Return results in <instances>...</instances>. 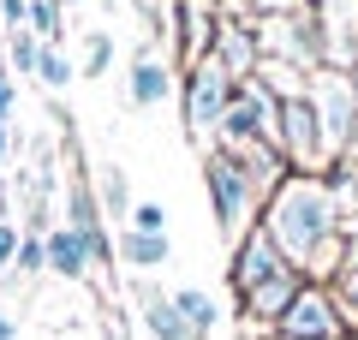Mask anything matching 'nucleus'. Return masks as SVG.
I'll use <instances>...</instances> for the list:
<instances>
[{
    "label": "nucleus",
    "mask_w": 358,
    "mask_h": 340,
    "mask_svg": "<svg viewBox=\"0 0 358 340\" xmlns=\"http://www.w3.org/2000/svg\"><path fill=\"white\" fill-rule=\"evenodd\" d=\"M257 227H263L268 239L281 245V257L305 275V269L346 233V209H341V197H334L322 179L287 173L281 185H275V197L263 203V221H257Z\"/></svg>",
    "instance_id": "obj_1"
},
{
    "label": "nucleus",
    "mask_w": 358,
    "mask_h": 340,
    "mask_svg": "<svg viewBox=\"0 0 358 340\" xmlns=\"http://www.w3.org/2000/svg\"><path fill=\"white\" fill-rule=\"evenodd\" d=\"M203 179H209V203H215V227H221V239H227V251H233V245L263 221V203L275 197V185H263L257 167L233 162V155H221V150H209Z\"/></svg>",
    "instance_id": "obj_2"
},
{
    "label": "nucleus",
    "mask_w": 358,
    "mask_h": 340,
    "mask_svg": "<svg viewBox=\"0 0 358 340\" xmlns=\"http://www.w3.org/2000/svg\"><path fill=\"white\" fill-rule=\"evenodd\" d=\"M257 48L263 60H281L293 72H322L329 66V24H322V6H305V13L287 18H257Z\"/></svg>",
    "instance_id": "obj_3"
},
{
    "label": "nucleus",
    "mask_w": 358,
    "mask_h": 340,
    "mask_svg": "<svg viewBox=\"0 0 358 340\" xmlns=\"http://www.w3.org/2000/svg\"><path fill=\"white\" fill-rule=\"evenodd\" d=\"M179 90H185V132H192L203 150H215L221 138V120H227L233 96H239V78L227 72V66L215 60V54H203V60L192 66V72L179 78Z\"/></svg>",
    "instance_id": "obj_4"
},
{
    "label": "nucleus",
    "mask_w": 358,
    "mask_h": 340,
    "mask_svg": "<svg viewBox=\"0 0 358 340\" xmlns=\"http://www.w3.org/2000/svg\"><path fill=\"white\" fill-rule=\"evenodd\" d=\"M305 101H310V113H317V126H322L329 155H341L346 143H352V132H358V90H352V72H341V66L310 72Z\"/></svg>",
    "instance_id": "obj_5"
},
{
    "label": "nucleus",
    "mask_w": 358,
    "mask_h": 340,
    "mask_svg": "<svg viewBox=\"0 0 358 340\" xmlns=\"http://www.w3.org/2000/svg\"><path fill=\"white\" fill-rule=\"evenodd\" d=\"M275 340H352V316L341 311L334 287L305 281V292H299V299L287 304V316L275 323Z\"/></svg>",
    "instance_id": "obj_6"
},
{
    "label": "nucleus",
    "mask_w": 358,
    "mask_h": 340,
    "mask_svg": "<svg viewBox=\"0 0 358 340\" xmlns=\"http://www.w3.org/2000/svg\"><path fill=\"white\" fill-rule=\"evenodd\" d=\"M209 54H215V60L227 66L239 84H245V78H257V66H263V48H257V18H245V13H221Z\"/></svg>",
    "instance_id": "obj_7"
},
{
    "label": "nucleus",
    "mask_w": 358,
    "mask_h": 340,
    "mask_svg": "<svg viewBox=\"0 0 358 340\" xmlns=\"http://www.w3.org/2000/svg\"><path fill=\"white\" fill-rule=\"evenodd\" d=\"M281 269H287L281 245L268 239L263 227H251V233H245V239L233 245V269H227V281H233V292L245 299V292H257V287H263L268 275H281Z\"/></svg>",
    "instance_id": "obj_8"
},
{
    "label": "nucleus",
    "mask_w": 358,
    "mask_h": 340,
    "mask_svg": "<svg viewBox=\"0 0 358 340\" xmlns=\"http://www.w3.org/2000/svg\"><path fill=\"white\" fill-rule=\"evenodd\" d=\"M299 292H305V275H299V269L287 263L281 275H268L263 287H257V292H245L239 304H245V316H251V328H268V334H275V323L287 316V304H293Z\"/></svg>",
    "instance_id": "obj_9"
},
{
    "label": "nucleus",
    "mask_w": 358,
    "mask_h": 340,
    "mask_svg": "<svg viewBox=\"0 0 358 340\" xmlns=\"http://www.w3.org/2000/svg\"><path fill=\"white\" fill-rule=\"evenodd\" d=\"M173 90H179V78H173L167 60H155V54H138L131 60V72H126V101L131 108H162Z\"/></svg>",
    "instance_id": "obj_10"
},
{
    "label": "nucleus",
    "mask_w": 358,
    "mask_h": 340,
    "mask_svg": "<svg viewBox=\"0 0 358 340\" xmlns=\"http://www.w3.org/2000/svg\"><path fill=\"white\" fill-rule=\"evenodd\" d=\"M138 323L155 340H192V328L179 323V311H173V292H162L150 275H138Z\"/></svg>",
    "instance_id": "obj_11"
},
{
    "label": "nucleus",
    "mask_w": 358,
    "mask_h": 340,
    "mask_svg": "<svg viewBox=\"0 0 358 340\" xmlns=\"http://www.w3.org/2000/svg\"><path fill=\"white\" fill-rule=\"evenodd\" d=\"M322 24H329V66L352 72V66H358V0H334V6H322Z\"/></svg>",
    "instance_id": "obj_12"
},
{
    "label": "nucleus",
    "mask_w": 358,
    "mask_h": 340,
    "mask_svg": "<svg viewBox=\"0 0 358 340\" xmlns=\"http://www.w3.org/2000/svg\"><path fill=\"white\" fill-rule=\"evenodd\" d=\"M114 257L131 269V275H150V269H162L167 257H173V239H155V233H131V227H120V239H114Z\"/></svg>",
    "instance_id": "obj_13"
},
{
    "label": "nucleus",
    "mask_w": 358,
    "mask_h": 340,
    "mask_svg": "<svg viewBox=\"0 0 358 340\" xmlns=\"http://www.w3.org/2000/svg\"><path fill=\"white\" fill-rule=\"evenodd\" d=\"M42 245H48V269H54V275H60V281H84L90 275V269H96V263H90V245L84 239H78V233H72V227H54V233H48V239H42Z\"/></svg>",
    "instance_id": "obj_14"
},
{
    "label": "nucleus",
    "mask_w": 358,
    "mask_h": 340,
    "mask_svg": "<svg viewBox=\"0 0 358 340\" xmlns=\"http://www.w3.org/2000/svg\"><path fill=\"white\" fill-rule=\"evenodd\" d=\"M173 311H179V323L192 328V340H209V334H215V323H221L215 299H209L203 287H179L173 292Z\"/></svg>",
    "instance_id": "obj_15"
},
{
    "label": "nucleus",
    "mask_w": 358,
    "mask_h": 340,
    "mask_svg": "<svg viewBox=\"0 0 358 340\" xmlns=\"http://www.w3.org/2000/svg\"><path fill=\"white\" fill-rule=\"evenodd\" d=\"M96 203H102V215L108 221H131V209H138V203H131V191H126V167H96Z\"/></svg>",
    "instance_id": "obj_16"
},
{
    "label": "nucleus",
    "mask_w": 358,
    "mask_h": 340,
    "mask_svg": "<svg viewBox=\"0 0 358 340\" xmlns=\"http://www.w3.org/2000/svg\"><path fill=\"white\" fill-rule=\"evenodd\" d=\"M322 185H329L334 197H341V209H352V197H358V132H352V143H346V150L329 162Z\"/></svg>",
    "instance_id": "obj_17"
},
{
    "label": "nucleus",
    "mask_w": 358,
    "mask_h": 340,
    "mask_svg": "<svg viewBox=\"0 0 358 340\" xmlns=\"http://www.w3.org/2000/svg\"><path fill=\"white\" fill-rule=\"evenodd\" d=\"M6 42V66H13L18 78H36V66H42V42L30 36V30H13V36H0Z\"/></svg>",
    "instance_id": "obj_18"
},
{
    "label": "nucleus",
    "mask_w": 358,
    "mask_h": 340,
    "mask_svg": "<svg viewBox=\"0 0 358 340\" xmlns=\"http://www.w3.org/2000/svg\"><path fill=\"white\" fill-rule=\"evenodd\" d=\"M36 84L54 90L60 96L66 84H72V60H66V48H42V66H36Z\"/></svg>",
    "instance_id": "obj_19"
},
{
    "label": "nucleus",
    "mask_w": 358,
    "mask_h": 340,
    "mask_svg": "<svg viewBox=\"0 0 358 340\" xmlns=\"http://www.w3.org/2000/svg\"><path fill=\"white\" fill-rule=\"evenodd\" d=\"M108 66H114V36L108 30H90L84 36V78H102Z\"/></svg>",
    "instance_id": "obj_20"
},
{
    "label": "nucleus",
    "mask_w": 358,
    "mask_h": 340,
    "mask_svg": "<svg viewBox=\"0 0 358 340\" xmlns=\"http://www.w3.org/2000/svg\"><path fill=\"white\" fill-rule=\"evenodd\" d=\"M310 0H233V13L245 18H287V13H305Z\"/></svg>",
    "instance_id": "obj_21"
},
{
    "label": "nucleus",
    "mask_w": 358,
    "mask_h": 340,
    "mask_svg": "<svg viewBox=\"0 0 358 340\" xmlns=\"http://www.w3.org/2000/svg\"><path fill=\"white\" fill-rule=\"evenodd\" d=\"M126 227H131V233H155V239H162V233H167V209H162V203H138Z\"/></svg>",
    "instance_id": "obj_22"
},
{
    "label": "nucleus",
    "mask_w": 358,
    "mask_h": 340,
    "mask_svg": "<svg viewBox=\"0 0 358 340\" xmlns=\"http://www.w3.org/2000/svg\"><path fill=\"white\" fill-rule=\"evenodd\" d=\"M18 245H24V227H18L13 215H0V269L18 263Z\"/></svg>",
    "instance_id": "obj_23"
},
{
    "label": "nucleus",
    "mask_w": 358,
    "mask_h": 340,
    "mask_svg": "<svg viewBox=\"0 0 358 340\" xmlns=\"http://www.w3.org/2000/svg\"><path fill=\"white\" fill-rule=\"evenodd\" d=\"M13 269H18V275H42V269H48V245H42V239H24Z\"/></svg>",
    "instance_id": "obj_24"
},
{
    "label": "nucleus",
    "mask_w": 358,
    "mask_h": 340,
    "mask_svg": "<svg viewBox=\"0 0 358 340\" xmlns=\"http://www.w3.org/2000/svg\"><path fill=\"white\" fill-rule=\"evenodd\" d=\"M18 108V78H6V66H0V120H13Z\"/></svg>",
    "instance_id": "obj_25"
},
{
    "label": "nucleus",
    "mask_w": 358,
    "mask_h": 340,
    "mask_svg": "<svg viewBox=\"0 0 358 340\" xmlns=\"http://www.w3.org/2000/svg\"><path fill=\"white\" fill-rule=\"evenodd\" d=\"M13 150H18V132H13V120H0V162H13Z\"/></svg>",
    "instance_id": "obj_26"
},
{
    "label": "nucleus",
    "mask_w": 358,
    "mask_h": 340,
    "mask_svg": "<svg viewBox=\"0 0 358 340\" xmlns=\"http://www.w3.org/2000/svg\"><path fill=\"white\" fill-rule=\"evenodd\" d=\"M0 340H18V323H13L6 311H0Z\"/></svg>",
    "instance_id": "obj_27"
},
{
    "label": "nucleus",
    "mask_w": 358,
    "mask_h": 340,
    "mask_svg": "<svg viewBox=\"0 0 358 340\" xmlns=\"http://www.w3.org/2000/svg\"><path fill=\"white\" fill-rule=\"evenodd\" d=\"M60 6H66V13H72V6H84V0H60Z\"/></svg>",
    "instance_id": "obj_28"
},
{
    "label": "nucleus",
    "mask_w": 358,
    "mask_h": 340,
    "mask_svg": "<svg viewBox=\"0 0 358 340\" xmlns=\"http://www.w3.org/2000/svg\"><path fill=\"white\" fill-rule=\"evenodd\" d=\"M0 66H6V42H0Z\"/></svg>",
    "instance_id": "obj_29"
},
{
    "label": "nucleus",
    "mask_w": 358,
    "mask_h": 340,
    "mask_svg": "<svg viewBox=\"0 0 358 340\" xmlns=\"http://www.w3.org/2000/svg\"><path fill=\"white\" fill-rule=\"evenodd\" d=\"M352 90H358V66H352Z\"/></svg>",
    "instance_id": "obj_30"
},
{
    "label": "nucleus",
    "mask_w": 358,
    "mask_h": 340,
    "mask_svg": "<svg viewBox=\"0 0 358 340\" xmlns=\"http://www.w3.org/2000/svg\"><path fill=\"white\" fill-rule=\"evenodd\" d=\"M268 340H275V334H268Z\"/></svg>",
    "instance_id": "obj_31"
}]
</instances>
